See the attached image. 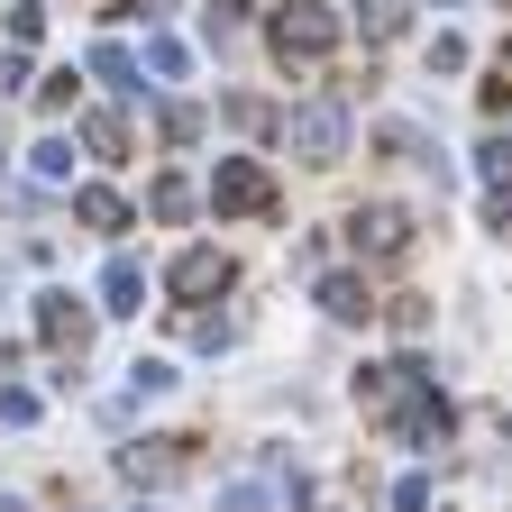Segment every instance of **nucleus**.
<instances>
[{"label":"nucleus","mask_w":512,"mask_h":512,"mask_svg":"<svg viewBox=\"0 0 512 512\" xmlns=\"http://www.w3.org/2000/svg\"><path fill=\"white\" fill-rule=\"evenodd\" d=\"M74 138H83L101 165H119V156H128V119H119V110H83V119H74Z\"/></svg>","instance_id":"obj_10"},{"label":"nucleus","mask_w":512,"mask_h":512,"mask_svg":"<svg viewBox=\"0 0 512 512\" xmlns=\"http://www.w3.org/2000/svg\"><path fill=\"white\" fill-rule=\"evenodd\" d=\"M394 512H430V485H421V476H403V485H394Z\"/></svg>","instance_id":"obj_24"},{"label":"nucleus","mask_w":512,"mask_h":512,"mask_svg":"<svg viewBox=\"0 0 512 512\" xmlns=\"http://www.w3.org/2000/svg\"><path fill=\"white\" fill-rule=\"evenodd\" d=\"M183 448H192V439H138V448H119V467L138 476V485H165V476H183V467H192Z\"/></svg>","instance_id":"obj_7"},{"label":"nucleus","mask_w":512,"mask_h":512,"mask_svg":"<svg viewBox=\"0 0 512 512\" xmlns=\"http://www.w3.org/2000/svg\"><path fill=\"white\" fill-rule=\"evenodd\" d=\"M229 275H238L229 247H183L174 266H165V293L174 302H211V293H229Z\"/></svg>","instance_id":"obj_4"},{"label":"nucleus","mask_w":512,"mask_h":512,"mask_svg":"<svg viewBox=\"0 0 512 512\" xmlns=\"http://www.w3.org/2000/svg\"><path fill=\"white\" fill-rule=\"evenodd\" d=\"M284 138H293V156H302V165H339V156H348V110L320 92V101H302V110L284 119Z\"/></svg>","instance_id":"obj_3"},{"label":"nucleus","mask_w":512,"mask_h":512,"mask_svg":"<svg viewBox=\"0 0 512 512\" xmlns=\"http://www.w3.org/2000/svg\"><path fill=\"white\" fill-rule=\"evenodd\" d=\"M138 74H147V64L128 55V46H92V83H110V92H147Z\"/></svg>","instance_id":"obj_12"},{"label":"nucleus","mask_w":512,"mask_h":512,"mask_svg":"<svg viewBox=\"0 0 512 512\" xmlns=\"http://www.w3.org/2000/svg\"><path fill=\"white\" fill-rule=\"evenodd\" d=\"M375 147H384V156H403V165H430V174H439V147L421 138V128H403V119H384V128H375Z\"/></svg>","instance_id":"obj_13"},{"label":"nucleus","mask_w":512,"mask_h":512,"mask_svg":"<svg viewBox=\"0 0 512 512\" xmlns=\"http://www.w3.org/2000/svg\"><path fill=\"white\" fill-rule=\"evenodd\" d=\"M147 74H156V83H183V74H192V46H183V37H147Z\"/></svg>","instance_id":"obj_15"},{"label":"nucleus","mask_w":512,"mask_h":512,"mask_svg":"<svg viewBox=\"0 0 512 512\" xmlns=\"http://www.w3.org/2000/svg\"><path fill=\"white\" fill-rule=\"evenodd\" d=\"M37 339H46L55 357H64V348L83 357V339H92V311H83L74 293H64V284H55V293H37Z\"/></svg>","instance_id":"obj_5"},{"label":"nucleus","mask_w":512,"mask_h":512,"mask_svg":"<svg viewBox=\"0 0 512 512\" xmlns=\"http://www.w3.org/2000/svg\"><path fill=\"white\" fill-rule=\"evenodd\" d=\"M74 220H83V229H101V238H119L128 220H138V211H128L110 183H74Z\"/></svg>","instance_id":"obj_9"},{"label":"nucleus","mask_w":512,"mask_h":512,"mask_svg":"<svg viewBox=\"0 0 512 512\" xmlns=\"http://www.w3.org/2000/svg\"><path fill=\"white\" fill-rule=\"evenodd\" d=\"M320 311H330V320H366V311H375L366 275H320Z\"/></svg>","instance_id":"obj_11"},{"label":"nucleus","mask_w":512,"mask_h":512,"mask_svg":"<svg viewBox=\"0 0 512 512\" xmlns=\"http://www.w3.org/2000/svg\"><path fill=\"white\" fill-rule=\"evenodd\" d=\"M403 19H412V0H366V10H357L366 46H394V37H403Z\"/></svg>","instance_id":"obj_14"},{"label":"nucleus","mask_w":512,"mask_h":512,"mask_svg":"<svg viewBox=\"0 0 512 512\" xmlns=\"http://www.w3.org/2000/svg\"><path fill=\"white\" fill-rule=\"evenodd\" d=\"M266 37H275V55H284V64H320V55L339 46V10H320V0H284Z\"/></svg>","instance_id":"obj_1"},{"label":"nucleus","mask_w":512,"mask_h":512,"mask_svg":"<svg viewBox=\"0 0 512 512\" xmlns=\"http://www.w3.org/2000/svg\"><path fill=\"white\" fill-rule=\"evenodd\" d=\"M28 165H37L46 183H74V138H37V147H28Z\"/></svg>","instance_id":"obj_16"},{"label":"nucleus","mask_w":512,"mask_h":512,"mask_svg":"<svg viewBox=\"0 0 512 512\" xmlns=\"http://www.w3.org/2000/svg\"><path fill=\"white\" fill-rule=\"evenodd\" d=\"M147 202H156V220H192V183H183V174H156Z\"/></svg>","instance_id":"obj_17"},{"label":"nucleus","mask_w":512,"mask_h":512,"mask_svg":"<svg viewBox=\"0 0 512 512\" xmlns=\"http://www.w3.org/2000/svg\"><path fill=\"white\" fill-rule=\"evenodd\" d=\"M229 128H275V110H266V101H247V92H238V101H229Z\"/></svg>","instance_id":"obj_23"},{"label":"nucleus","mask_w":512,"mask_h":512,"mask_svg":"<svg viewBox=\"0 0 512 512\" xmlns=\"http://www.w3.org/2000/svg\"><path fill=\"white\" fill-rule=\"evenodd\" d=\"M485 229H494V238H512V192H494V211H485Z\"/></svg>","instance_id":"obj_25"},{"label":"nucleus","mask_w":512,"mask_h":512,"mask_svg":"<svg viewBox=\"0 0 512 512\" xmlns=\"http://www.w3.org/2000/svg\"><path fill=\"white\" fill-rule=\"evenodd\" d=\"M183 339H192V348H229V320H220V311H192Z\"/></svg>","instance_id":"obj_21"},{"label":"nucleus","mask_w":512,"mask_h":512,"mask_svg":"<svg viewBox=\"0 0 512 512\" xmlns=\"http://www.w3.org/2000/svg\"><path fill=\"white\" fill-rule=\"evenodd\" d=\"M128 394H174V366L165 357H138V366H128Z\"/></svg>","instance_id":"obj_20"},{"label":"nucleus","mask_w":512,"mask_h":512,"mask_svg":"<svg viewBox=\"0 0 512 512\" xmlns=\"http://www.w3.org/2000/svg\"><path fill=\"white\" fill-rule=\"evenodd\" d=\"M101 311H147V266H138V256H110V266H101Z\"/></svg>","instance_id":"obj_8"},{"label":"nucleus","mask_w":512,"mask_h":512,"mask_svg":"<svg viewBox=\"0 0 512 512\" xmlns=\"http://www.w3.org/2000/svg\"><path fill=\"white\" fill-rule=\"evenodd\" d=\"M19 375V339H0V384H10Z\"/></svg>","instance_id":"obj_26"},{"label":"nucleus","mask_w":512,"mask_h":512,"mask_svg":"<svg viewBox=\"0 0 512 512\" xmlns=\"http://www.w3.org/2000/svg\"><path fill=\"white\" fill-rule=\"evenodd\" d=\"M348 238H357V256H403V247H412V220H403L394 202H366V211L348 220Z\"/></svg>","instance_id":"obj_6"},{"label":"nucleus","mask_w":512,"mask_h":512,"mask_svg":"<svg viewBox=\"0 0 512 512\" xmlns=\"http://www.w3.org/2000/svg\"><path fill=\"white\" fill-rule=\"evenodd\" d=\"M37 110H74V74H46L37 83Z\"/></svg>","instance_id":"obj_22"},{"label":"nucleus","mask_w":512,"mask_h":512,"mask_svg":"<svg viewBox=\"0 0 512 512\" xmlns=\"http://www.w3.org/2000/svg\"><path fill=\"white\" fill-rule=\"evenodd\" d=\"M156 128H165V147H192V138H202V110H192V101H165Z\"/></svg>","instance_id":"obj_18"},{"label":"nucleus","mask_w":512,"mask_h":512,"mask_svg":"<svg viewBox=\"0 0 512 512\" xmlns=\"http://www.w3.org/2000/svg\"><path fill=\"white\" fill-rule=\"evenodd\" d=\"M476 165H485V183H494V192H512V138H485V147H476Z\"/></svg>","instance_id":"obj_19"},{"label":"nucleus","mask_w":512,"mask_h":512,"mask_svg":"<svg viewBox=\"0 0 512 512\" xmlns=\"http://www.w3.org/2000/svg\"><path fill=\"white\" fill-rule=\"evenodd\" d=\"M211 211H220V220H266V211H275V174L256 165V156H220V174H211Z\"/></svg>","instance_id":"obj_2"}]
</instances>
